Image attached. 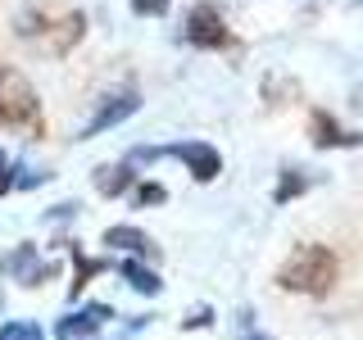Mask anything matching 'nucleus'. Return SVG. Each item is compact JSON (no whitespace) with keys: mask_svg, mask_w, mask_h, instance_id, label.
<instances>
[{"mask_svg":"<svg viewBox=\"0 0 363 340\" xmlns=\"http://www.w3.org/2000/svg\"><path fill=\"white\" fill-rule=\"evenodd\" d=\"M182 28H186V41L196 45V50H227V45L236 41L213 5H196V9L186 14V23H182Z\"/></svg>","mask_w":363,"mask_h":340,"instance_id":"39448f33","label":"nucleus"},{"mask_svg":"<svg viewBox=\"0 0 363 340\" xmlns=\"http://www.w3.org/2000/svg\"><path fill=\"white\" fill-rule=\"evenodd\" d=\"M136 109H141V96H136L132 86H128V91H113V96H105V100H100V109L91 113V123L82 128V141H86V136L109 132V128H118V123H123V118H132Z\"/></svg>","mask_w":363,"mask_h":340,"instance_id":"423d86ee","label":"nucleus"},{"mask_svg":"<svg viewBox=\"0 0 363 340\" xmlns=\"http://www.w3.org/2000/svg\"><path fill=\"white\" fill-rule=\"evenodd\" d=\"M23 37H37L50 55H68L77 41H82V32H86V18L77 14V9H28L23 14Z\"/></svg>","mask_w":363,"mask_h":340,"instance_id":"f03ea898","label":"nucleus"},{"mask_svg":"<svg viewBox=\"0 0 363 340\" xmlns=\"http://www.w3.org/2000/svg\"><path fill=\"white\" fill-rule=\"evenodd\" d=\"M109 268V259H86L82 249H73V286H68V295H82L86 286H91V277H100V272Z\"/></svg>","mask_w":363,"mask_h":340,"instance_id":"ddd939ff","label":"nucleus"},{"mask_svg":"<svg viewBox=\"0 0 363 340\" xmlns=\"http://www.w3.org/2000/svg\"><path fill=\"white\" fill-rule=\"evenodd\" d=\"M0 268H5L18 286H41L45 277H55V264H41V259H37V245H18Z\"/></svg>","mask_w":363,"mask_h":340,"instance_id":"1a4fd4ad","label":"nucleus"},{"mask_svg":"<svg viewBox=\"0 0 363 340\" xmlns=\"http://www.w3.org/2000/svg\"><path fill=\"white\" fill-rule=\"evenodd\" d=\"M132 9H136L141 18H159V14L168 9V0H132Z\"/></svg>","mask_w":363,"mask_h":340,"instance_id":"f3484780","label":"nucleus"},{"mask_svg":"<svg viewBox=\"0 0 363 340\" xmlns=\"http://www.w3.org/2000/svg\"><path fill=\"white\" fill-rule=\"evenodd\" d=\"M164 200H168V191L159 186V181H141V186L132 191V204H136V209H150V204H164Z\"/></svg>","mask_w":363,"mask_h":340,"instance_id":"2eb2a0df","label":"nucleus"},{"mask_svg":"<svg viewBox=\"0 0 363 340\" xmlns=\"http://www.w3.org/2000/svg\"><path fill=\"white\" fill-rule=\"evenodd\" d=\"M132 181H136V173L128 164H105V168H96V191L105 200H118L123 191H132Z\"/></svg>","mask_w":363,"mask_h":340,"instance_id":"9b49d317","label":"nucleus"},{"mask_svg":"<svg viewBox=\"0 0 363 340\" xmlns=\"http://www.w3.org/2000/svg\"><path fill=\"white\" fill-rule=\"evenodd\" d=\"M105 245L109 249H123V254H132V259H155L159 254L155 241L141 232V227H109V232H105Z\"/></svg>","mask_w":363,"mask_h":340,"instance_id":"9d476101","label":"nucleus"},{"mask_svg":"<svg viewBox=\"0 0 363 340\" xmlns=\"http://www.w3.org/2000/svg\"><path fill=\"white\" fill-rule=\"evenodd\" d=\"M336 254L327 245H295L277 268V286L291 295H327L336 286Z\"/></svg>","mask_w":363,"mask_h":340,"instance_id":"f257e3e1","label":"nucleus"},{"mask_svg":"<svg viewBox=\"0 0 363 340\" xmlns=\"http://www.w3.org/2000/svg\"><path fill=\"white\" fill-rule=\"evenodd\" d=\"M0 340H41V327L18 317V322H5V327H0Z\"/></svg>","mask_w":363,"mask_h":340,"instance_id":"dca6fc26","label":"nucleus"},{"mask_svg":"<svg viewBox=\"0 0 363 340\" xmlns=\"http://www.w3.org/2000/svg\"><path fill=\"white\" fill-rule=\"evenodd\" d=\"M113 317L109 304H86V309H77V313H68L55 322V340H91Z\"/></svg>","mask_w":363,"mask_h":340,"instance_id":"0eeeda50","label":"nucleus"},{"mask_svg":"<svg viewBox=\"0 0 363 340\" xmlns=\"http://www.w3.org/2000/svg\"><path fill=\"white\" fill-rule=\"evenodd\" d=\"M236 340H268L264 332H255V322H250V313H241V336Z\"/></svg>","mask_w":363,"mask_h":340,"instance_id":"aec40b11","label":"nucleus"},{"mask_svg":"<svg viewBox=\"0 0 363 340\" xmlns=\"http://www.w3.org/2000/svg\"><path fill=\"white\" fill-rule=\"evenodd\" d=\"M14 168H9V154L5 150H0V196H9V191H14Z\"/></svg>","mask_w":363,"mask_h":340,"instance_id":"6ab92c4d","label":"nucleus"},{"mask_svg":"<svg viewBox=\"0 0 363 340\" xmlns=\"http://www.w3.org/2000/svg\"><path fill=\"white\" fill-rule=\"evenodd\" d=\"M132 159H182V164L191 168V177L196 181H213L223 173V159L213 145L204 141H177V145H141V150H132Z\"/></svg>","mask_w":363,"mask_h":340,"instance_id":"20e7f679","label":"nucleus"},{"mask_svg":"<svg viewBox=\"0 0 363 340\" xmlns=\"http://www.w3.org/2000/svg\"><path fill=\"white\" fill-rule=\"evenodd\" d=\"M309 136H313L318 150H350V145H363V132H345L327 109L309 113Z\"/></svg>","mask_w":363,"mask_h":340,"instance_id":"6e6552de","label":"nucleus"},{"mask_svg":"<svg viewBox=\"0 0 363 340\" xmlns=\"http://www.w3.org/2000/svg\"><path fill=\"white\" fill-rule=\"evenodd\" d=\"M0 128L41 132V100L18 68H0Z\"/></svg>","mask_w":363,"mask_h":340,"instance_id":"7ed1b4c3","label":"nucleus"},{"mask_svg":"<svg viewBox=\"0 0 363 340\" xmlns=\"http://www.w3.org/2000/svg\"><path fill=\"white\" fill-rule=\"evenodd\" d=\"M118 277L128 281V286H132L136 295H159V290H164L159 272H150V268L141 264V259H123V264H118Z\"/></svg>","mask_w":363,"mask_h":340,"instance_id":"f8f14e48","label":"nucleus"},{"mask_svg":"<svg viewBox=\"0 0 363 340\" xmlns=\"http://www.w3.org/2000/svg\"><path fill=\"white\" fill-rule=\"evenodd\" d=\"M209 322H213V309H209V304H200L196 313L182 317V327H186V332H191V327H209Z\"/></svg>","mask_w":363,"mask_h":340,"instance_id":"a211bd4d","label":"nucleus"},{"mask_svg":"<svg viewBox=\"0 0 363 340\" xmlns=\"http://www.w3.org/2000/svg\"><path fill=\"white\" fill-rule=\"evenodd\" d=\"M304 191H309V177L295 173V168H286V173H281V181H277V191H272V200L286 204V200H295V196H304Z\"/></svg>","mask_w":363,"mask_h":340,"instance_id":"4468645a","label":"nucleus"}]
</instances>
